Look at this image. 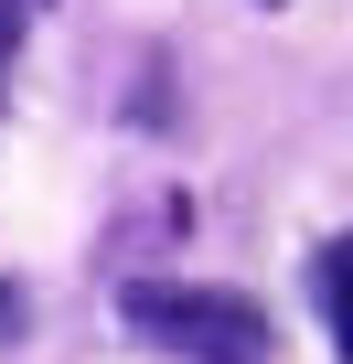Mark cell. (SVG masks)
Returning a JSON list of instances; mask_svg holds the SVG:
<instances>
[{
  "instance_id": "2",
  "label": "cell",
  "mask_w": 353,
  "mask_h": 364,
  "mask_svg": "<svg viewBox=\"0 0 353 364\" xmlns=\"http://www.w3.org/2000/svg\"><path fill=\"white\" fill-rule=\"evenodd\" d=\"M321 311H332V353L353 364V236L321 247Z\"/></svg>"
},
{
  "instance_id": "3",
  "label": "cell",
  "mask_w": 353,
  "mask_h": 364,
  "mask_svg": "<svg viewBox=\"0 0 353 364\" xmlns=\"http://www.w3.org/2000/svg\"><path fill=\"white\" fill-rule=\"evenodd\" d=\"M11 43H22V0H0V75H11Z\"/></svg>"
},
{
  "instance_id": "1",
  "label": "cell",
  "mask_w": 353,
  "mask_h": 364,
  "mask_svg": "<svg viewBox=\"0 0 353 364\" xmlns=\"http://www.w3.org/2000/svg\"><path fill=\"white\" fill-rule=\"evenodd\" d=\"M129 311L193 364H268V311L246 289H129Z\"/></svg>"
},
{
  "instance_id": "4",
  "label": "cell",
  "mask_w": 353,
  "mask_h": 364,
  "mask_svg": "<svg viewBox=\"0 0 353 364\" xmlns=\"http://www.w3.org/2000/svg\"><path fill=\"white\" fill-rule=\"evenodd\" d=\"M0 332H22V289L11 279H0Z\"/></svg>"
}]
</instances>
